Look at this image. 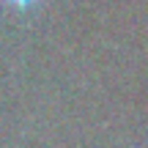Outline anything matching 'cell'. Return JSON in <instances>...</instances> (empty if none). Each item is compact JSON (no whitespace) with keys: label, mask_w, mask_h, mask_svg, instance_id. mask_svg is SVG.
<instances>
[{"label":"cell","mask_w":148,"mask_h":148,"mask_svg":"<svg viewBox=\"0 0 148 148\" xmlns=\"http://www.w3.org/2000/svg\"><path fill=\"white\" fill-rule=\"evenodd\" d=\"M5 5H11V8H16V11H27V8H33V5H38L41 0H3Z\"/></svg>","instance_id":"6da1fadb"}]
</instances>
